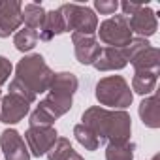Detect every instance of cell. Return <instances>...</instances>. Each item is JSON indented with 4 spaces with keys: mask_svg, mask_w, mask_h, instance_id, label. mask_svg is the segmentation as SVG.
<instances>
[{
    "mask_svg": "<svg viewBox=\"0 0 160 160\" xmlns=\"http://www.w3.org/2000/svg\"><path fill=\"white\" fill-rule=\"evenodd\" d=\"M81 124H85L100 143H126L130 141L132 119L124 109H106L92 106L81 115Z\"/></svg>",
    "mask_w": 160,
    "mask_h": 160,
    "instance_id": "obj_1",
    "label": "cell"
},
{
    "mask_svg": "<svg viewBox=\"0 0 160 160\" xmlns=\"http://www.w3.org/2000/svg\"><path fill=\"white\" fill-rule=\"evenodd\" d=\"M53 70L47 66L45 58L42 55H27L23 57L17 66H15V79L28 89L32 91L36 96L49 91V85L53 81Z\"/></svg>",
    "mask_w": 160,
    "mask_h": 160,
    "instance_id": "obj_2",
    "label": "cell"
},
{
    "mask_svg": "<svg viewBox=\"0 0 160 160\" xmlns=\"http://www.w3.org/2000/svg\"><path fill=\"white\" fill-rule=\"evenodd\" d=\"M96 100L108 108L124 109L132 104V91L122 75H108L96 83Z\"/></svg>",
    "mask_w": 160,
    "mask_h": 160,
    "instance_id": "obj_3",
    "label": "cell"
},
{
    "mask_svg": "<svg viewBox=\"0 0 160 160\" xmlns=\"http://www.w3.org/2000/svg\"><path fill=\"white\" fill-rule=\"evenodd\" d=\"M60 13L64 17V25H66V32L72 30V34H87V36H94L98 30V17L94 15V12L89 6H81V4H62Z\"/></svg>",
    "mask_w": 160,
    "mask_h": 160,
    "instance_id": "obj_4",
    "label": "cell"
},
{
    "mask_svg": "<svg viewBox=\"0 0 160 160\" xmlns=\"http://www.w3.org/2000/svg\"><path fill=\"white\" fill-rule=\"evenodd\" d=\"M98 38L108 47H126L132 42V28L128 25V19L124 15H115L106 19L98 27Z\"/></svg>",
    "mask_w": 160,
    "mask_h": 160,
    "instance_id": "obj_5",
    "label": "cell"
},
{
    "mask_svg": "<svg viewBox=\"0 0 160 160\" xmlns=\"http://www.w3.org/2000/svg\"><path fill=\"white\" fill-rule=\"evenodd\" d=\"M58 134L53 126H28L25 132V141L28 145V152L34 156H43L57 141Z\"/></svg>",
    "mask_w": 160,
    "mask_h": 160,
    "instance_id": "obj_6",
    "label": "cell"
},
{
    "mask_svg": "<svg viewBox=\"0 0 160 160\" xmlns=\"http://www.w3.org/2000/svg\"><path fill=\"white\" fill-rule=\"evenodd\" d=\"M21 8L23 4L17 0H0V38H8L21 28Z\"/></svg>",
    "mask_w": 160,
    "mask_h": 160,
    "instance_id": "obj_7",
    "label": "cell"
},
{
    "mask_svg": "<svg viewBox=\"0 0 160 160\" xmlns=\"http://www.w3.org/2000/svg\"><path fill=\"white\" fill-rule=\"evenodd\" d=\"M126 19H128L130 28H132V34L136 32L138 38H149L158 28V21H156L154 12L145 4H139V8L132 15H128Z\"/></svg>",
    "mask_w": 160,
    "mask_h": 160,
    "instance_id": "obj_8",
    "label": "cell"
},
{
    "mask_svg": "<svg viewBox=\"0 0 160 160\" xmlns=\"http://www.w3.org/2000/svg\"><path fill=\"white\" fill-rule=\"evenodd\" d=\"M0 147L6 160H30V152L25 145L23 136L13 128H6L0 134Z\"/></svg>",
    "mask_w": 160,
    "mask_h": 160,
    "instance_id": "obj_9",
    "label": "cell"
},
{
    "mask_svg": "<svg viewBox=\"0 0 160 160\" xmlns=\"http://www.w3.org/2000/svg\"><path fill=\"white\" fill-rule=\"evenodd\" d=\"M30 111V104H27L23 98L15 94H6L0 100V122L4 124H17L23 121Z\"/></svg>",
    "mask_w": 160,
    "mask_h": 160,
    "instance_id": "obj_10",
    "label": "cell"
},
{
    "mask_svg": "<svg viewBox=\"0 0 160 160\" xmlns=\"http://www.w3.org/2000/svg\"><path fill=\"white\" fill-rule=\"evenodd\" d=\"M72 43L75 57L81 64H94L96 58L100 57L102 45L96 40V36H87V34H72Z\"/></svg>",
    "mask_w": 160,
    "mask_h": 160,
    "instance_id": "obj_11",
    "label": "cell"
},
{
    "mask_svg": "<svg viewBox=\"0 0 160 160\" xmlns=\"http://www.w3.org/2000/svg\"><path fill=\"white\" fill-rule=\"evenodd\" d=\"M128 64V49L126 47H102L100 57L92 64L100 72L122 70Z\"/></svg>",
    "mask_w": 160,
    "mask_h": 160,
    "instance_id": "obj_12",
    "label": "cell"
},
{
    "mask_svg": "<svg viewBox=\"0 0 160 160\" xmlns=\"http://www.w3.org/2000/svg\"><path fill=\"white\" fill-rule=\"evenodd\" d=\"M79 87V79L72 72H60L53 75V81L49 85V96L60 98V100H72L75 91Z\"/></svg>",
    "mask_w": 160,
    "mask_h": 160,
    "instance_id": "obj_13",
    "label": "cell"
},
{
    "mask_svg": "<svg viewBox=\"0 0 160 160\" xmlns=\"http://www.w3.org/2000/svg\"><path fill=\"white\" fill-rule=\"evenodd\" d=\"M64 32H66V25H64V17H62L60 10L45 12L43 25H42V28L38 30L40 40H43V42H51L55 36L64 34Z\"/></svg>",
    "mask_w": 160,
    "mask_h": 160,
    "instance_id": "obj_14",
    "label": "cell"
},
{
    "mask_svg": "<svg viewBox=\"0 0 160 160\" xmlns=\"http://www.w3.org/2000/svg\"><path fill=\"white\" fill-rule=\"evenodd\" d=\"M130 64L134 70H147V72H158L160 70V51L152 45L141 49L130 58Z\"/></svg>",
    "mask_w": 160,
    "mask_h": 160,
    "instance_id": "obj_15",
    "label": "cell"
},
{
    "mask_svg": "<svg viewBox=\"0 0 160 160\" xmlns=\"http://www.w3.org/2000/svg\"><path fill=\"white\" fill-rule=\"evenodd\" d=\"M139 117L141 122L149 128H158L160 126V106H158V96L151 94L139 104Z\"/></svg>",
    "mask_w": 160,
    "mask_h": 160,
    "instance_id": "obj_16",
    "label": "cell"
},
{
    "mask_svg": "<svg viewBox=\"0 0 160 160\" xmlns=\"http://www.w3.org/2000/svg\"><path fill=\"white\" fill-rule=\"evenodd\" d=\"M156 79H158V72H147V70H136L134 77H132V91L147 96L154 91L156 87Z\"/></svg>",
    "mask_w": 160,
    "mask_h": 160,
    "instance_id": "obj_17",
    "label": "cell"
},
{
    "mask_svg": "<svg viewBox=\"0 0 160 160\" xmlns=\"http://www.w3.org/2000/svg\"><path fill=\"white\" fill-rule=\"evenodd\" d=\"M21 19L25 23L27 28H32V30H40L42 25H43V19H45V10L42 4H36V2H28L21 8Z\"/></svg>",
    "mask_w": 160,
    "mask_h": 160,
    "instance_id": "obj_18",
    "label": "cell"
},
{
    "mask_svg": "<svg viewBox=\"0 0 160 160\" xmlns=\"http://www.w3.org/2000/svg\"><path fill=\"white\" fill-rule=\"evenodd\" d=\"M47 158L49 160H79L81 154H77L70 143V139L66 138H57V141L53 143V147L47 151Z\"/></svg>",
    "mask_w": 160,
    "mask_h": 160,
    "instance_id": "obj_19",
    "label": "cell"
},
{
    "mask_svg": "<svg viewBox=\"0 0 160 160\" xmlns=\"http://www.w3.org/2000/svg\"><path fill=\"white\" fill-rule=\"evenodd\" d=\"M38 40H40V36H38L36 30L23 27V28H19V30L15 32V36H13V45H15V49L27 53V51H32V49L36 47Z\"/></svg>",
    "mask_w": 160,
    "mask_h": 160,
    "instance_id": "obj_20",
    "label": "cell"
},
{
    "mask_svg": "<svg viewBox=\"0 0 160 160\" xmlns=\"http://www.w3.org/2000/svg\"><path fill=\"white\" fill-rule=\"evenodd\" d=\"M136 145L132 141L126 143H111L106 149V160H134Z\"/></svg>",
    "mask_w": 160,
    "mask_h": 160,
    "instance_id": "obj_21",
    "label": "cell"
},
{
    "mask_svg": "<svg viewBox=\"0 0 160 160\" xmlns=\"http://www.w3.org/2000/svg\"><path fill=\"white\" fill-rule=\"evenodd\" d=\"M73 136H75V139L81 143L87 151H96L102 143H100V139L85 126V124H75L73 126Z\"/></svg>",
    "mask_w": 160,
    "mask_h": 160,
    "instance_id": "obj_22",
    "label": "cell"
},
{
    "mask_svg": "<svg viewBox=\"0 0 160 160\" xmlns=\"http://www.w3.org/2000/svg\"><path fill=\"white\" fill-rule=\"evenodd\" d=\"M10 94H15V96H19V98H23L27 104H34L36 102V94L32 92V91H28L19 79H12L10 81Z\"/></svg>",
    "mask_w": 160,
    "mask_h": 160,
    "instance_id": "obj_23",
    "label": "cell"
},
{
    "mask_svg": "<svg viewBox=\"0 0 160 160\" xmlns=\"http://www.w3.org/2000/svg\"><path fill=\"white\" fill-rule=\"evenodd\" d=\"M94 8L100 12V15H113L119 8V2L117 0H96Z\"/></svg>",
    "mask_w": 160,
    "mask_h": 160,
    "instance_id": "obj_24",
    "label": "cell"
},
{
    "mask_svg": "<svg viewBox=\"0 0 160 160\" xmlns=\"http://www.w3.org/2000/svg\"><path fill=\"white\" fill-rule=\"evenodd\" d=\"M12 70H13L12 62H10L6 57H0V85H4V83L8 81V79H10Z\"/></svg>",
    "mask_w": 160,
    "mask_h": 160,
    "instance_id": "obj_25",
    "label": "cell"
},
{
    "mask_svg": "<svg viewBox=\"0 0 160 160\" xmlns=\"http://www.w3.org/2000/svg\"><path fill=\"white\" fill-rule=\"evenodd\" d=\"M149 160H158V154H154L152 158H149Z\"/></svg>",
    "mask_w": 160,
    "mask_h": 160,
    "instance_id": "obj_26",
    "label": "cell"
},
{
    "mask_svg": "<svg viewBox=\"0 0 160 160\" xmlns=\"http://www.w3.org/2000/svg\"><path fill=\"white\" fill-rule=\"evenodd\" d=\"M0 100H2V91H0Z\"/></svg>",
    "mask_w": 160,
    "mask_h": 160,
    "instance_id": "obj_27",
    "label": "cell"
},
{
    "mask_svg": "<svg viewBox=\"0 0 160 160\" xmlns=\"http://www.w3.org/2000/svg\"><path fill=\"white\" fill-rule=\"evenodd\" d=\"M81 160H83V158H81Z\"/></svg>",
    "mask_w": 160,
    "mask_h": 160,
    "instance_id": "obj_28",
    "label": "cell"
}]
</instances>
